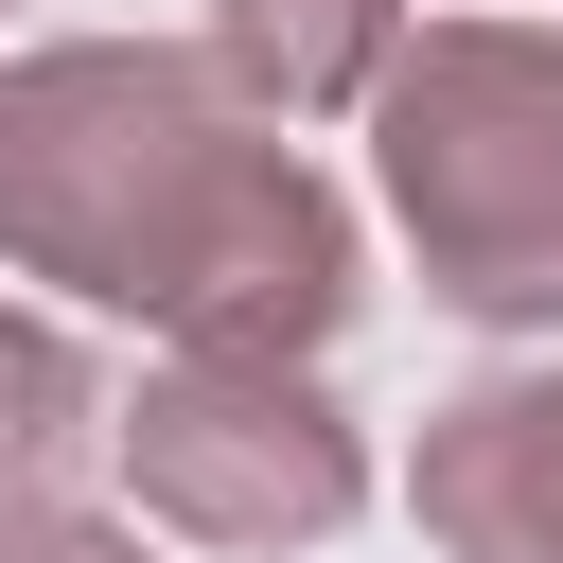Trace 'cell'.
I'll list each match as a JSON object with an SVG mask.
<instances>
[{
  "instance_id": "6da1fadb",
  "label": "cell",
  "mask_w": 563,
  "mask_h": 563,
  "mask_svg": "<svg viewBox=\"0 0 563 563\" xmlns=\"http://www.w3.org/2000/svg\"><path fill=\"white\" fill-rule=\"evenodd\" d=\"M0 264L88 317H141L158 352H246V369H317L369 299L352 194L194 35L0 53Z\"/></svg>"
},
{
  "instance_id": "7a4b0ae2",
  "label": "cell",
  "mask_w": 563,
  "mask_h": 563,
  "mask_svg": "<svg viewBox=\"0 0 563 563\" xmlns=\"http://www.w3.org/2000/svg\"><path fill=\"white\" fill-rule=\"evenodd\" d=\"M369 194L440 317L563 334V18H405L369 70Z\"/></svg>"
},
{
  "instance_id": "3957f363",
  "label": "cell",
  "mask_w": 563,
  "mask_h": 563,
  "mask_svg": "<svg viewBox=\"0 0 563 563\" xmlns=\"http://www.w3.org/2000/svg\"><path fill=\"white\" fill-rule=\"evenodd\" d=\"M106 440L141 475V510L176 545H229V563H282V545H334L369 510V440L317 369H246V352H158L141 387H106Z\"/></svg>"
},
{
  "instance_id": "277c9868",
  "label": "cell",
  "mask_w": 563,
  "mask_h": 563,
  "mask_svg": "<svg viewBox=\"0 0 563 563\" xmlns=\"http://www.w3.org/2000/svg\"><path fill=\"white\" fill-rule=\"evenodd\" d=\"M405 510L440 563H563V352L545 369H475L457 405H422Z\"/></svg>"
},
{
  "instance_id": "5b68a950",
  "label": "cell",
  "mask_w": 563,
  "mask_h": 563,
  "mask_svg": "<svg viewBox=\"0 0 563 563\" xmlns=\"http://www.w3.org/2000/svg\"><path fill=\"white\" fill-rule=\"evenodd\" d=\"M405 18H422V0H211L194 53H211L264 123H334V106H369V70L405 53Z\"/></svg>"
},
{
  "instance_id": "8992f818",
  "label": "cell",
  "mask_w": 563,
  "mask_h": 563,
  "mask_svg": "<svg viewBox=\"0 0 563 563\" xmlns=\"http://www.w3.org/2000/svg\"><path fill=\"white\" fill-rule=\"evenodd\" d=\"M88 440H106V369L35 299H0V510H70Z\"/></svg>"
},
{
  "instance_id": "52a82bcc",
  "label": "cell",
  "mask_w": 563,
  "mask_h": 563,
  "mask_svg": "<svg viewBox=\"0 0 563 563\" xmlns=\"http://www.w3.org/2000/svg\"><path fill=\"white\" fill-rule=\"evenodd\" d=\"M0 563H141V528H106V510H0Z\"/></svg>"
}]
</instances>
